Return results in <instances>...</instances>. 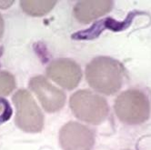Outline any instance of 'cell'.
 Wrapping results in <instances>:
<instances>
[{"mask_svg": "<svg viewBox=\"0 0 151 150\" xmlns=\"http://www.w3.org/2000/svg\"><path fill=\"white\" fill-rule=\"evenodd\" d=\"M124 67L109 57L94 58L86 68V78L90 87L101 94H116L122 87Z\"/></svg>", "mask_w": 151, "mask_h": 150, "instance_id": "6da1fadb", "label": "cell"}, {"mask_svg": "<svg viewBox=\"0 0 151 150\" xmlns=\"http://www.w3.org/2000/svg\"><path fill=\"white\" fill-rule=\"evenodd\" d=\"M114 109L116 116L127 125H141L150 116V102L147 95L137 89H129L117 96Z\"/></svg>", "mask_w": 151, "mask_h": 150, "instance_id": "7a4b0ae2", "label": "cell"}, {"mask_svg": "<svg viewBox=\"0 0 151 150\" xmlns=\"http://www.w3.org/2000/svg\"><path fill=\"white\" fill-rule=\"evenodd\" d=\"M69 105L75 116L91 125L103 123L109 113L106 100L88 89L74 93L70 98Z\"/></svg>", "mask_w": 151, "mask_h": 150, "instance_id": "3957f363", "label": "cell"}, {"mask_svg": "<svg viewBox=\"0 0 151 150\" xmlns=\"http://www.w3.org/2000/svg\"><path fill=\"white\" fill-rule=\"evenodd\" d=\"M12 99L17 109V126L25 132H40L44 126V116L30 93L20 89L13 95Z\"/></svg>", "mask_w": 151, "mask_h": 150, "instance_id": "277c9868", "label": "cell"}, {"mask_svg": "<svg viewBox=\"0 0 151 150\" xmlns=\"http://www.w3.org/2000/svg\"><path fill=\"white\" fill-rule=\"evenodd\" d=\"M59 142L63 150H91L95 134L87 126L69 122L60 129Z\"/></svg>", "mask_w": 151, "mask_h": 150, "instance_id": "5b68a950", "label": "cell"}, {"mask_svg": "<svg viewBox=\"0 0 151 150\" xmlns=\"http://www.w3.org/2000/svg\"><path fill=\"white\" fill-rule=\"evenodd\" d=\"M29 88L39 99L43 108L54 113L60 110L66 102V95L43 76H37L29 81Z\"/></svg>", "mask_w": 151, "mask_h": 150, "instance_id": "8992f818", "label": "cell"}, {"mask_svg": "<svg viewBox=\"0 0 151 150\" xmlns=\"http://www.w3.org/2000/svg\"><path fill=\"white\" fill-rule=\"evenodd\" d=\"M47 77L60 87L71 90L78 87L82 71L78 63L72 59L60 58L52 61L47 67Z\"/></svg>", "mask_w": 151, "mask_h": 150, "instance_id": "52a82bcc", "label": "cell"}, {"mask_svg": "<svg viewBox=\"0 0 151 150\" xmlns=\"http://www.w3.org/2000/svg\"><path fill=\"white\" fill-rule=\"evenodd\" d=\"M113 7L110 0H84L74 7V16L82 24H89L95 19L109 13Z\"/></svg>", "mask_w": 151, "mask_h": 150, "instance_id": "ba28073f", "label": "cell"}, {"mask_svg": "<svg viewBox=\"0 0 151 150\" xmlns=\"http://www.w3.org/2000/svg\"><path fill=\"white\" fill-rule=\"evenodd\" d=\"M57 1L45 0V1H21V7L27 14L34 17H41L49 13L55 6Z\"/></svg>", "mask_w": 151, "mask_h": 150, "instance_id": "9c48e42d", "label": "cell"}, {"mask_svg": "<svg viewBox=\"0 0 151 150\" xmlns=\"http://www.w3.org/2000/svg\"><path fill=\"white\" fill-rule=\"evenodd\" d=\"M16 87L15 78L6 71H0V98L11 93Z\"/></svg>", "mask_w": 151, "mask_h": 150, "instance_id": "30bf717a", "label": "cell"}, {"mask_svg": "<svg viewBox=\"0 0 151 150\" xmlns=\"http://www.w3.org/2000/svg\"><path fill=\"white\" fill-rule=\"evenodd\" d=\"M10 116H11V108H9L8 103L4 99H0V123L7 120Z\"/></svg>", "mask_w": 151, "mask_h": 150, "instance_id": "8fae6325", "label": "cell"}, {"mask_svg": "<svg viewBox=\"0 0 151 150\" xmlns=\"http://www.w3.org/2000/svg\"><path fill=\"white\" fill-rule=\"evenodd\" d=\"M3 33H4V19L2 16L0 15V38H1Z\"/></svg>", "mask_w": 151, "mask_h": 150, "instance_id": "7c38bea8", "label": "cell"}]
</instances>
